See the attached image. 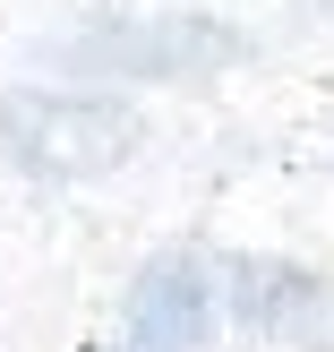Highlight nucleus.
I'll return each mask as SVG.
<instances>
[{"label": "nucleus", "mask_w": 334, "mask_h": 352, "mask_svg": "<svg viewBox=\"0 0 334 352\" xmlns=\"http://www.w3.org/2000/svg\"><path fill=\"white\" fill-rule=\"evenodd\" d=\"M223 309L249 336H318L334 318V292L291 258H232L223 267Z\"/></svg>", "instance_id": "obj_4"}, {"label": "nucleus", "mask_w": 334, "mask_h": 352, "mask_svg": "<svg viewBox=\"0 0 334 352\" xmlns=\"http://www.w3.org/2000/svg\"><path fill=\"white\" fill-rule=\"evenodd\" d=\"M69 78H206V69L249 60V34L223 17H103L51 43Z\"/></svg>", "instance_id": "obj_2"}, {"label": "nucleus", "mask_w": 334, "mask_h": 352, "mask_svg": "<svg viewBox=\"0 0 334 352\" xmlns=\"http://www.w3.org/2000/svg\"><path fill=\"white\" fill-rule=\"evenodd\" d=\"M206 336H215V267L198 250H163L129 284L120 352H206Z\"/></svg>", "instance_id": "obj_3"}, {"label": "nucleus", "mask_w": 334, "mask_h": 352, "mask_svg": "<svg viewBox=\"0 0 334 352\" xmlns=\"http://www.w3.org/2000/svg\"><path fill=\"white\" fill-rule=\"evenodd\" d=\"M0 146L34 181H95L137 155V112L112 95H69V86H17L0 95Z\"/></svg>", "instance_id": "obj_1"}]
</instances>
